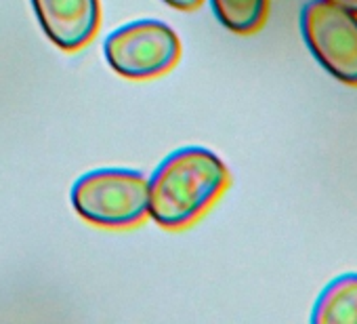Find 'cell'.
<instances>
[{"label":"cell","mask_w":357,"mask_h":324,"mask_svg":"<svg viewBox=\"0 0 357 324\" xmlns=\"http://www.w3.org/2000/svg\"><path fill=\"white\" fill-rule=\"evenodd\" d=\"M229 171L206 147H181L166 156L149 179L147 215L166 230L196 223L227 190Z\"/></svg>","instance_id":"1"},{"label":"cell","mask_w":357,"mask_h":324,"mask_svg":"<svg viewBox=\"0 0 357 324\" xmlns=\"http://www.w3.org/2000/svg\"><path fill=\"white\" fill-rule=\"evenodd\" d=\"M76 213L93 226L122 230L141 223L149 209V182L126 169H99L72 188Z\"/></svg>","instance_id":"2"},{"label":"cell","mask_w":357,"mask_h":324,"mask_svg":"<svg viewBox=\"0 0 357 324\" xmlns=\"http://www.w3.org/2000/svg\"><path fill=\"white\" fill-rule=\"evenodd\" d=\"M301 34L330 76L357 87V15L326 0H309L301 11Z\"/></svg>","instance_id":"3"},{"label":"cell","mask_w":357,"mask_h":324,"mask_svg":"<svg viewBox=\"0 0 357 324\" xmlns=\"http://www.w3.org/2000/svg\"><path fill=\"white\" fill-rule=\"evenodd\" d=\"M181 57V43L162 22L143 20L118 28L105 40V59L124 78L145 80L168 72Z\"/></svg>","instance_id":"4"},{"label":"cell","mask_w":357,"mask_h":324,"mask_svg":"<svg viewBox=\"0 0 357 324\" xmlns=\"http://www.w3.org/2000/svg\"><path fill=\"white\" fill-rule=\"evenodd\" d=\"M45 34L63 51L86 47L101 24L99 0H32Z\"/></svg>","instance_id":"5"},{"label":"cell","mask_w":357,"mask_h":324,"mask_svg":"<svg viewBox=\"0 0 357 324\" xmlns=\"http://www.w3.org/2000/svg\"><path fill=\"white\" fill-rule=\"evenodd\" d=\"M311 322L315 324H357V274H340L317 295Z\"/></svg>","instance_id":"6"},{"label":"cell","mask_w":357,"mask_h":324,"mask_svg":"<svg viewBox=\"0 0 357 324\" xmlns=\"http://www.w3.org/2000/svg\"><path fill=\"white\" fill-rule=\"evenodd\" d=\"M219 22L236 34H255L265 26L269 0H211Z\"/></svg>","instance_id":"7"},{"label":"cell","mask_w":357,"mask_h":324,"mask_svg":"<svg viewBox=\"0 0 357 324\" xmlns=\"http://www.w3.org/2000/svg\"><path fill=\"white\" fill-rule=\"evenodd\" d=\"M164 3L178 9V11H194L204 3V0H164Z\"/></svg>","instance_id":"8"},{"label":"cell","mask_w":357,"mask_h":324,"mask_svg":"<svg viewBox=\"0 0 357 324\" xmlns=\"http://www.w3.org/2000/svg\"><path fill=\"white\" fill-rule=\"evenodd\" d=\"M326 3L336 5V7H340V9H344V11L353 13V15H357V0H326Z\"/></svg>","instance_id":"9"}]
</instances>
